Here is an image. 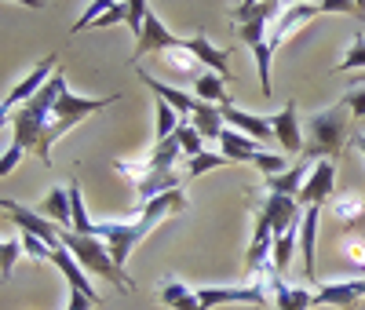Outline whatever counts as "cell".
<instances>
[{
  "label": "cell",
  "instance_id": "1",
  "mask_svg": "<svg viewBox=\"0 0 365 310\" xmlns=\"http://www.w3.org/2000/svg\"><path fill=\"white\" fill-rule=\"evenodd\" d=\"M285 4H270V0H252V4H237L234 8V22H237V33L241 41L249 44L252 58H256V70H259V88L263 95H270V44H267V33H270V19H278Z\"/></svg>",
  "mask_w": 365,
  "mask_h": 310
},
{
  "label": "cell",
  "instance_id": "2",
  "mask_svg": "<svg viewBox=\"0 0 365 310\" xmlns=\"http://www.w3.org/2000/svg\"><path fill=\"white\" fill-rule=\"evenodd\" d=\"M347 124H351V110L340 103L332 110L311 113L307 117V146H303V161L314 165V161H340L344 143H347Z\"/></svg>",
  "mask_w": 365,
  "mask_h": 310
},
{
  "label": "cell",
  "instance_id": "3",
  "mask_svg": "<svg viewBox=\"0 0 365 310\" xmlns=\"http://www.w3.org/2000/svg\"><path fill=\"white\" fill-rule=\"evenodd\" d=\"M120 95H106V99H84V95H73V91L66 88L63 95H58V103H55V113H51V120H48V128H44V135H41V146H37V157L44 161V165H51V146L63 139L70 128H77V124L84 120V117H91V113H99V110H106V106H113Z\"/></svg>",
  "mask_w": 365,
  "mask_h": 310
},
{
  "label": "cell",
  "instance_id": "4",
  "mask_svg": "<svg viewBox=\"0 0 365 310\" xmlns=\"http://www.w3.org/2000/svg\"><path fill=\"white\" fill-rule=\"evenodd\" d=\"M63 244L70 248V256H73V259H77V263H81L88 274H103L106 281H113L120 292H128V277L113 267L106 241H99V237H88V234H73V230H63Z\"/></svg>",
  "mask_w": 365,
  "mask_h": 310
},
{
  "label": "cell",
  "instance_id": "5",
  "mask_svg": "<svg viewBox=\"0 0 365 310\" xmlns=\"http://www.w3.org/2000/svg\"><path fill=\"white\" fill-rule=\"evenodd\" d=\"M245 285H259V289L267 292V299L278 303V310H311V306H314V292L285 285L282 274H274V267H267L256 281H245Z\"/></svg>",
  "mask_w": 365,
  "mask_h": 310
},
{
  "label": "cell",
  "instance_id": "6",
  "mask_svg": "<svg viewBox=\"0 0 365 310\" xmlns=\"http://www.w3.org/2000/svg\"><path fill=\"white\" fill-rule=\"evenodd\" d=\"M55 62H58L55 55H48L44 62H37V66H34V70H29V73H26V77H22V81H19V84H15V88L8 91V95H4V113H0V117H4V120H8V117L15 113V106L22 110V106H26L29 99H34V95H37V91H41V88H48V81L55 77Z\"/></svg>",
  "mask_w": 365,
  "mask_h": 310
},
{
  "label": "cell",
  "instance_id": "7",
  "mask_svg": "<svg viewBox=\"0 0 365 310\" xmlns=\"http://www.w3.org/2000/svg\"><path fill=\"white\" fill-rule=\"evenodd\" d=\"M303 208H299V201L296 197H282V194H267L263 201H259V208H256V215L274 230V237H282V234H289L292 227H299V215Z\"/></svg>",
  "mask_w": 365,
  "mask_h": 310
},
{
  "label": "cell",
  "instance_id": "8",
  "mask_svg": "<svg viewBox=\"0 0 365 310\" xmlns=\"http://www.w3.org/2000/svg\"><path fill=\"white\" fill-rule=\"evenodd\" d=\"M332 197H336V165L332 161H318L314 172L307 175V182H303L299 190V208H325Z\"/></svg>",
  "mask_w": 365,
  "mask_h": 310
},
{
  "label": "cell",
  "instance_id": "9",
  "mask_svg": "<svg viewBox=\"0 0 365 310\" xmlns=\"http://www.w3.org/2000/svg\"><path fill=\"white\" fill-rule=\"evenodd\" d=\"M0 208H4V215L22 230V234H34V237H41L51 252L58 244H63V230H58L55 223H44V215L41 212H29V208H22V205H15V201H0Z\"/></svg>",
  "mask_w": 365,
  "mask_h": 310
},
{
  "label": "cell",
  "instance_id": "10",
  "mask_svg": "<svg viewBox=\"0 0 365 310\" xmlns=\"http://www.w3.org/2000/svg\"><path fill=\"white\" fill-rule=\"evenodd\" d=\"M179 44H182V41L172 33V29H168V26H165V22L154 15V11H150V15H146V26H143V37L135 41L132 62L139 66V58H143V55H150V51H158V55H161V51H168V48H179Z\"/></svg>",
  "mask_w": 365,
  "mask_h": 310
},
{
  "label": "cell",
  "instance_id": "11",
  "mask_svg": "<svg viewBox=\"0 0 365 310\" xmlns=\"http://www.w3.org/2000/svg\"><path fill=\"white\" fill-rule=\"evenodd\" d=\"M197 299H201V310L223 306V303H256V306H263L267 292L259 285H223V289H201Z\"/></svg>",
  "mask_w": 365,
  "mask_h": 310
},
{
  "label": "cell",
  "instance_id": "12",
  "mask_svg": "<svg viewBox=\"0 0 365 310\" xmlns=\"http://www.w3.org/2000/svg\"><path fill=\"white\" fill-rule=\"evenodd\" d=\"M314 15H322V4H285L282 15H278V22H274V26H270V33H267L270 51H278V44L292 33V29H299L303 22H311Z\"/></svg>",
  "mask_w": 365,
  "mask_h": 310
},
{
  "label": "cell",
  "instance_id": "13",
  "mask_svg": "<svg viewBox=\"0 0 365 310\" xmlns=\"http://www.w3.org/2000/svg\"><path fill=\"white\" fill-rule=\"evenodd\" d=\"M270 256H274V230L256 215V234H252L249 252H245V274H249V281H256V277L270 267Z\"/></svg>",
  "mask_w": 365,
  "mask_h": 310
},
{
  "label": "cell",
  "instance_id": "14",
  "mask_svg": "<svg viewBox=\"0 0 365 310\" xmlns=\"http://www.w3.org/2000/svg\"><path fill=\"white\" fill-rule=\"evenodd\" d=\"M51 267H55V270L70 281V292H81V296H88L91 303H99V292L91 289V281H88V270L70 256V248H66V244H58L55 252H51Z\"/></svg>",
  "mask_w": 365,
  "mask_h": 310
},
{
  "label": "cell",
  "instance_id": "15",
  "mask_svg": "<svg viewBox=\"0 0 365 310\" xmlns=\"http://www.w3.org/2000/svg\"><path fill=\"white\" fill-rule=\"evenodd\" d=\"M270 128H274V135H278V143H282V150H289V153H299L303 157V132H299V110H296V103H285L278 113L270 117Z\"/></svg>",
  "mask_w": 365,
  "mask_h": 310
},
{
  "label": "cell",
  "instance_id": "16",
  "mask_svg": "<svg viewBox=\"0 0 365 310\" xmlns=\"http://www.w3.org/2000/svg\"><path fill=\"white\" fill-rule=\"evenodd\" d=\"M318 215H322V208H303V219H299V256H303V277H307V285L318 281V267H314Z\"/></svg>",
  "mask_w": 365,
  "mask_h": 310
},
{
  "label": "cell",
  "instance_id": "17",
  "mask_svg": "<svg viewBox=\"0 0 365 310\" xmlns=\"http://www.w3.org/2000/svg\"><path fill=\"white\" fill-rule=\"evenodd\" d=\"M361 296H365V281H325V285L314 292V306H340V310H351Z\"/></svg>",
  "mask_w": 365,
  "mask_h": 310
},
{
  "label": "cell",
  "instance_id": "18",
  "mask_svg": "<svg viewBox=\"0 0 365 310\" xmlns=\"http://www.w3.org/2000/svg\"><path fill=\"white\" fill-rule=\"evenodd\" d=\"M220 110H223L227 128H234V132H241V135H249V139H256V143H267V139L274 135V128H270L267 117H252V113L237 110V106H220Z\"/></svg>",
  "mask_w": 365,
  "mask_h": 310
},
{
  "label": "cell",
  "instance_id": "19",
  "mask_svg": "<svg viewBox=\"0 0 365 310\" xmlns=\"http://www.w3.org/2000/svg\"><path fill=\"white\" fill-rule=\"evenodd\" d=\"M135 70H139V66H135ZM139 81L154 91L161 103H168L175 113H194L197 99H190V91H182V88H175V84H165V81H158L154 73H146V70H139Z\"/></svg>",
  "mask_w": 365,
  "mask_h": 310
},
{
  "label": "cell",
  "instance_id": "20",
  "mask_svg": "<svg viewBox=\"0 0 365 310\" xmlns=\"http://www.w3.org/2000/svg\"><path fill=\"white\" fill-rule=\"evenodd\" d=\"M220 153H223L230 165H252L263 150H259L256 139H249V135H241V132L227 128V132L220 135Z\"/></svg>",
  "mask_w": 365,
  "mask_h": 310
},
{
  "label": "cell",
  "instance_id": "21",
  "mask_svg": "<svg viewBox=\"0 0 365 310\" xmlns=\"http://www.w3.org/2000/svg\"><path fill=\"white\" fill-rule=\"evenodd\" d=\"M182 44H187V48L194 51V58L201 62V66H205L208 73H220L223 81H230V62H227V55H223L220 48H212V44H208V37L194 33V37H187Z\"/></svg>",
  "mask_w": 365,
  "mask_h": 310
},
{
  "label": "cell",
  "instance_id": "22",
  "mask_svg": "<svg viewBox=\"0 0 365 310\" xmlns=\"http://www.w3.org/2000/svg\"><path fill=\"white\" fill-rule=\"evenodd\" d=\"M41 215H48L58 230H73L70 186H55V190H48V197H44V205H41Z\"/></svg>",
  "mask_w": 365,
  "mask_h": 310
},
{
  "label": "cell",
  "instance_id": "23",
  "mask_svg": "<svg viewBox=\"0 0 365 310\" xmlns=\"http://www.w3.org/2000/svg\"><path fill=\"white\" fill-rule=\"evenodd\" d=\"M190 124L197 128L201 139H216V143H220V135L227 132L223 110H220V106H208V103H201V99H197V106H194V113H190Z\"/></svg>",
  "mask_w": 365,
  "mask_h": 310
},
{
  "label": "cell",
  "instance_id": "24",
  "mask_svg": "<svg viewBox=\"0 0 365 310\" xmlns=\"http://www.w3.org/2000/svg\"><path fill=\"white\" fill-rule=\"evenodd\" d=\"M161 66H168V70H172V73H179V77H190V81H197L201 73H208V70L201 66V62L194 58V51H190L187 44L161 51Z\"/></svg>",
  "mask_w": 365,
  "mask_h": 310
},
{
  "label": "cell",
  "instance_id": "25",
  "mask_svg": "<svg viewBox=\"0 0 365 310\" xmlns=\"http://www.w3.org/2000/svg\"><path fill=\"white\" fill-rule=\"evenodd\" d=\"M332 215H336V223L340 227H358L361 219H365V201L358 197V194H336V197H332L329 205H325Z\"/></svg>",
  "mask_w": 365,
  "mask_h": 310
},
{
  "label": "cell",
  "instance_id": "26",
  "mask_svg": "<svg viewBox=\"0 0 365 310\" xmlns=\"http://www.w3.org/2000/svg\"><path fill=\"white\" fill-rule=\"evenodd\" d=\"M303 175H307V161H296L289 172H282V175H274V179H267V194H282V197H299V190H303Z\"/></svg>",
  "mask_w": 365,
  "mask_h": 310
},
{
  "label": "cell",
  "instance_id": "27",
  "mask_svg": "<svg viewBox=\"0 0 365 310\" xmlns=\"http://www.w3.org/2000/svg\"><path fill=\"white\" fill-rule=\"evenodd\" d=\"M158 299H161L165 306H172V310H201V299H197V292H190V289L182 285V281H175V277H168V281L161 285Z\"/></svg>",
  "mask_w": 365,
  "mask_h": 310
},
{
  "label": "cell",
  "instance_id": "28",
  "mask_svg": "<svg viewBox=\"0 0 365 310\" xmlns=\"http://www.w3.org/2000/svg\"><path fill=\"white\" fill-rule=\"evenodd\" d=\"M194 91H197V99L201 103H220V106H234L230 95H227V81L220 73H201L194 81Z\"/></svg>",
  "mask_w": 365,
  "mask_h": 310
},
{
  "label": "cell",
  "instance_id": "29",
  "mask_svg": "<svg viewBox=\"0 0 365 310\" xmlns=\"http://www.w3.org/2000/svg\"><path fill=\"white\" fill-rule=\"evenodd\" d=\"M296 248H299V227H292V230H289V234H282V237H274V256H270L274 274H285V270H289Z\"/></svg>",
  "mask_w": 365,
  "mask_h": 310
},
{
  "label": "cell",
  "instance_id": "30",
  "mask_svg": "<svg viewBox=\"0 0 365 310\" xmlns=\"http://www.w3.org/2000/svg\"><path fill=\"white\" fill-rule=\"evenodd\" d=\"M175 139H179V150H182V157H187V161H194L197 153H205V139L197 135V128H194V124H187V120L179 124Z\"/></svg>",
  "mask_w": 365,
  "mask_h": 310
},
{
  "label": "cell",
  "instance_id": "31",
  "mask_svg": "<svg viewBox=\"0 0 365 310\" xmlns=\"http://www.w3.org/2000/svg\"><path fill=\"white\" fill-rule=\"evenodd\" d=\"M223 165H230L223 153H197L194 161H187V168H182V175H190V179H197V175H205V172H216V168H223Z\"/></svg>",
  "mask_w": 365,
  "mask_h": 310
},
{
  "label": "cell",
  "instance_id": "32",
  "mask_svg": "<svg viewBox=\"0 0 365 310\" xmlns=\"http://www.w3.org/2000/svg\"><path fill=\"white\" fill-rule=\"evenodd\" d=\"M354 70L365 73V33H354V41H351V48L340 62V73H354Z\"/></svg>",
  "mask_w": 365,
  "mask_h": 310
},
{
  "label": "cell",
  "instance_id": "33",
  "mask_svg": "<svg viewBox=\"0 0 365 310\" xmlns=\"http://www.w3.org/2000/svg\"><path fill=\"white\" fill-rule=\"evenodd\" d=\"M26 252L22 248V237L15 241V237H4V244H0V274H4V281L11 277V270H15V259Z\"/></svg>",
  "mask_w": 365,
  "mask_h": 310
},
{
  "label": "cell",
  "instance_id": "34",
  "mask_svg": "<svg viewBox=\"0 0 365 310\" xmlns=\"http://www.w3.org/2000/svg\"><path fill=\"white\" fill-rule=\"evenodd\" d=\"M344 252H347V259H351L354 267H361V270H365V237L347 234V237H344Z\"/></svg>",
  "mask_w": 365,
  "mask_h": 310
},
{
  "label": "cell",
  "instance_id": "35",
  "mask_svg": "<svg viewBox=\"0 0 365 310\" xmlns=\"http://www.w3.org/2000/svg\"><path fill=\"white\" fill-rule=\"evenodd\" d=\"M22 248L29 256H34L37 263H51V248L41 241V237H34V234H22Z\"/></svg>",
  "mask_w": 365,
  "mask_h": 310
},
{
  "label": "cell",
  "instance_id": "36",
  "mask_svg": "<svg viewBox=\"0 0 365 310\" xmlns=\"http://www.w3.org/2000/svg\"><path fill=\"white\" fill-rule=\"evenodd\" d=\"M128 15H132V4H110V11L96 22L99 29H106V26H117V22H125L128 26Z\"/></svg>",
  "mask_w": 365,
  "mask_h": 310
},
{
  "label": "cell",
  "instance_id": "37",
  "mask_svg": "<svg viewBox=\"0 0 365 310\" xmlns=\"http://www.w3.org/2000/svg\"><path fill=\"white\" fill-rule=\"evenodd\" d=\"M340 103L351 110V117H365V88H351Z\"/></svg>",
  "mask_w": 365,
  "mask_h": 310
},
{
  "label": "cell",
  "instance_id": "38",
  "mask_svg": "<svg viewBox=\"0 0 365 310\" xmlns=\"http://www.w3.org/2000/svg\"><path fill=\"white\" fill-rule=\"evenodd\" d=\"M22 153H26V150H22L19 143H11V146L4 150V161H0V175H11V172H15V165L22 161Z\"/></svg>",
  "mask_w": 365,
  "mask_h": 310
},
{
  "label": "cell",
  "instance_id": "39",
  "mask_svg": "<svg viewBox=\"0 0 365 310\" xmlns=\"http://www.w3.org/2000/svg\"><path fill=\"white\" fill-rule=\"evenodd\" d=\"M322 11H358L354 0H322Z\"/></svg>",
  "mask_w": 365,
  "mask_h": 310
},
{
  "label": "cell",
  "instance_id": "40",
  "mask_svg": "<svg viewBox=\"0 0 365 310\" xmlns=\"http://www.w3.org/2000/svg\"><path fill=\"white\" fill-rule=\"evenodd\" d=\"M88 306H96L88 296H81V292H70V306L66 310H88Z\"/></svg>",
  "mask_w": 365,
  "mask_h": 310
},
{
  "label": "cell",
  "instance_id": "41",
  "mask_svg": "<svg viewBox=\"0 0 365 310\" xmlns=\"http://www.w3.org/2000/svg\"><path fill=\"white\" fill-rule=\"evenodd\" d=\"M351 146L361 153V157H365V135H351Z\"/></svg>",
  "mask_w": 365,
  "mask_h": 310
},
{
  "label": "cell",
  "instance_id": "42",
  "mask_svg": "<svg viewBox=\"0 0 365 310\" xmlns=\"http://www.w3.org/2000/svg\"><path fill=\"white\" fill-rule=\"evenodd\" d=\"M354 88H365V73H358V77H354Z\"/></svg>",
  "mask_w": 365,
  "mask_h": 310
}]
</instances>
